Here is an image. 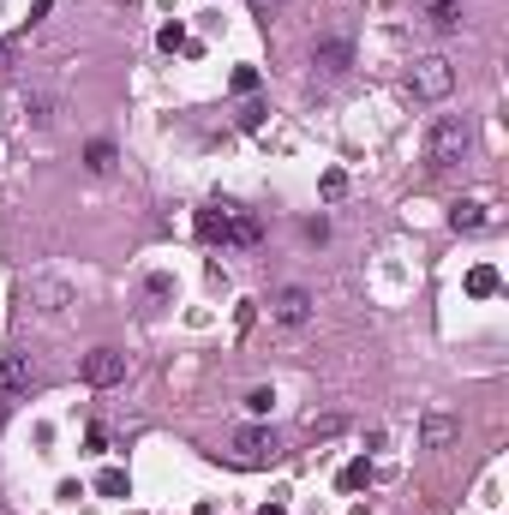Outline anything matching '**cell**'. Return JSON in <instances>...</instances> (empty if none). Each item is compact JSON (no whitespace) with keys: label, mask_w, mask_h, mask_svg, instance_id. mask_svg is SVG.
Returning a JSON list of instances; mask_svg holds the SVG:
<instances>
[{"label":"cell","mask_w":509,"mask_h":515,"mask_svg":"<svg viewBox=\"0 0 509 515\" xmlns=\"http://www.w3.org/2000/svg\"><path fill=\"white\" fill-rule=\"evenodd\" d=\"M198 240L204 246H258L264 240V222L240 204H204L198 210Z\"/></svg>","instance_id":"1"},{"label":"cell","mask_w":509,"mask_h":515,"mask_svg":"<svg viewBox=\"0 0 509 515\" xmlns=\"http://www.w3.org/2000/svg\"><path fill=\"white\" fill-rule=\"evenodd\" d=\"M468 150H473V120L468 114H444L437 126H431V139H426V168L444 174V168H455V162H468Z\"/></svg>","instance_id":"2"},{"label":"cell","mask_w":509,"mask_h":515,"mask_svg":"<svg viewBox=\"0 0 509 515\" xmlns=\"http://www.w3.org/2000/svg\"><path fill=\"white\" fill-rule=\"evenodd\" d=\"M408 90H413L420 102H444V97L455 90V66H450L444 55H420V60L408 66Z\"/></svg>","instance_id":"3"},{"label":"cell","mask_w":509,"mask_h":515,"mask_svg":"<svg viewBox=\"0 0 509 515\" xmlns=\"http://www.w3.org/2000/svg\"><path fill=\"white\" fill-rule=\"evenodd\" d=\"M228 456H234V468H270V461L282 456V437L264 432V426H246V432H234Z\"/></svg>","instance_id":"4"},{"label":"cell","mask_w":509,"mask_h":515,"mask_svg":"<svg viewBox=\"0 0 509 515\" xmlns=\"http://www.w3.org/2000/svg\"><path fill=\"white\" fill-rule=\"evenodd\" d=\"M79 377L90 384V390H115L120 377H126V354H120V348H90L84 366H79Z\"/></svg>","instance_id":"5"},{"label":"cell","mask_w":509,"mask_h":515,"mask_svg":"<svg viewBox=\"0 0 509 515\" xmlns=\"http://www.w3.org/2000/svg\"><path fill=\"white\" fill-rule=\"evenodd\" d=\"M42 384V372L30 366V354H6L0 359V396H30Z\"/></svg>","instance_id":"6"},{"label":"cell","mask_w":509,"mask_h":515,"mask_svg":"<svg viewBox=\"0 0 509 515\" xmlns=\"http://www.w3.org/2000/svg\"><path fill=\"white\" fill-rule=\"evenodd\" d=\"M270 312H276V324H288V330H300V324L312 317V294H306V288H282Z\"/></svg>","instance_id":"7"},{"label":"cell","mask_w":509,"mask_h":515,"mask_svg":"<svg viewBox=\"0 0 509 515\" xmlns=\"http://www.w3.org/2000/svg\"><path fill=\"white\" fill-rule=\"evenodd\" d=\"M30 300H37V312L60 317L66 306H72V288H66V282H48V276H37V282H30Z\"/></svg>","instance_id":"8"},{"label":"cell","mask_w":509,"mask_h":515,"mask_svg":"<svg viewBox=\"0 0 509 515\" xmlns=\"http://www.w3.org/2000/svg\"><path fill=\"white\" fill-rule=\"evenodd\" d=\"M420 443H426V450H450L455 443V419L450 414H426L420 419Z\"/></svg>","instance_id":"9"},{"label":"cell","mask_w":509,"mask_h":515,"mask_svg":"<svg viewBox=\"0 0 509 515\" xmlns=\"http://www.w3.org/2000/svg\"><path fill=\"white\" fill-rule=\"evenodd\" d=\"M486 204H473V198H455L450 204V228H455V234H479V228H486Z\"/></svg>","instance_id":"10"},{"label":"cell","mask_w":509,"mask_h":515,"mask_svg":"<svg viewBox=\"0 0 509 515\" xmlns=\"http://www.w3.org/2000/svg\"><path fill=\"white\" fill-rule=\"evenodd\" d=\"M426 24H431V30H444V37L462 30V0H426Z\"/></svg>","instance_id":"11"},{"label":"cell","mask_w":509,"mask_h":515,"mask_svg":"<svg viewBox=\"0 0 509 515\" xmlns=\"http://www.w3.org/2000/svg\"><path fill=\"white\" fill-rule=\"evenodd\" d=\"M348 60H353V48H348L342 37H330V42H318L312 66H324V72H348Z\"/></svg>","instance_id":"12"},{"label":"cell","mask_w":509,"mask_h":515,"mask_svg":"<svg viewBox=\"0 0 509 515\" xmlns=\"http://www.w3.org/2000/svg\"><path fill=\"white\" fill-rule=\"evenodd\" d=\"M497 288H504V276H497L491 264H473V270H468V294H473V300H491Z\"/></svg>","instance_id":"13"},{"label":"cell","mask_w":509,"mask_h":515,"mask_svg":"<svg viewBox=\"0 0 509 515\" xmlns=\"http://www.w3.org/2000/svg\"><path fill=\"white\" fill-rule=\"evenodd\" d=\"M84 168H90V174H115V144L97 139L90 150H84Z\"/></svg>","instance_id":"14"},{"label":"cell","mask_w":509,"mask_h":515,"mask_svg":"<svg viewBox=\"0 0 509 515\" xmlns=\"http://www.w3.org/2000/svg\"><path fill=\"white\" fill-rule=\"evenodd\" d=\"M342 426H348L342 414H306V437H335Z\"/></svg>","instance_id":"15"},{"label":"cell","mask_w":509,"mask_h":515,"mask_svg":"<svg viewBox=\"0 0 509 515\" xmlns=\"http://www.w3.org/2000/svg\"><path fill=\"white\" fill-rule=\"evenodd\" d=\"M360 485H372V461H348L342 468V492H360Z\"/></svg>","instance_id":"16"},{"label":"cell","mask_w":509,"mask_h":515,"mask_svg":"<svg viewBox=\"0 0 509 515\" xmlns=\"http://www.w3.org/2000/svg\"><path fill=\"white\" fill-rule=\"evenodd\" d=\"M24 114H30V126H48L55 120V97H24Z\"/></svg>","instance_id":"17"},{"label":"cell","mask_w":509,"mask_h":515,"mask_svg":"<svg viewBox=\"0 0 509 515\" xmlns=\"http://www.w3.org/2000/svg\"><path fill=\"white\" fill-rule=\"evenodd\" d=\"M97 492H102V497H126V474H120V468H108V474L97 479Z\"/></svg>","instance_id":"18"},{"label":"cell","mask_w":509,"mask_h":515,"mask_svg":"<svg viewBox=\"0 0 509 515\" xmlns=\"http://www.w3.org/2000/svg\"><path fill=\"white\" fill-rule=\"evenodd\" d=\"M240 126L258 132V126H264V102H246V108H240Z\"/></svg>","instance_id":"19"},{"label":"cell","mask_w":509,"mask_h":515,"mask_svg":"<svg viewBox=\"0 0 509 515\" xmlns=\"http://www.w3.org/2000/svg\"><path fill=\"white\" fill-rule=\"evenodd\" d=\"M162 48H168V55H174V48H186V30H180V24H162Z\"/></svg>","instance_id":"20"},{"label":"cell","mask_w":509,"mask_h":515,"mask_svg":"<svg viewBox=\"0 0 509 515\" xmlns=\"http://www.w3.org/2000/svg\"><path fill=\"white\" fill-rule=\"evenodd\" d=\"M342 192H348V174H335V168H330V174H324V198H342Z\"/></svg>","instance_id":"21"},{"label":"cell","mask_w":509,"mask_h":515,"mask_svg":"<svg viewBox=\"0 0 509 515\" xmlns=\"http://www.w3.org/2000/svg\"><path fill=\"white\" fill-rule=\"evenodd\" d=\"M270 401H276L270 390H252V396H246V408H252V414H270Z\"/></svg>","instance_id":"22"},{"label":"cell","mask_w":509,"mask_h":515,"mask_svg":"<svg viewBox=\"0 0 509 515\" xmlns=\"http://www.w3.org/2000/svg\"><path fill=\"white\" fill-rule=\"evenodd\" d=\"M252 6H258V13H270V6H276V0H252Z\"/></svg>","instance_id":"23"},{"label":"cell","mask_w":509,"mask_h":515,"mask_svg":"<svg viewBox=\"0 0 509 515\" xmlns=\"http://www.w3.org/2000/svg\"><path fill=\"white\" fill-rule=\"evenodd\" d=\"M258 515H288V510H276V503H270V510H258Z\"/></svg>","instance_id":"24"},{"label":"cell","mask_w":509,"mask_h":515,"mask_svg":"<svg viewBox=\"0 0 509 515\" xmlns=\"http://www.w3.org/2000/svg\"><path fill=\"white\" fill-rule=\"evenodd\" d=\"M198 515H210V503H204V510H198Z\"/></svg>","instance_id":"25"}]
</instances>
